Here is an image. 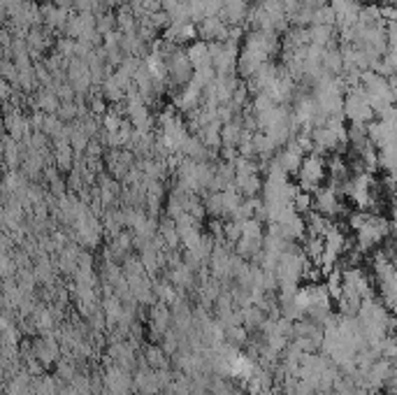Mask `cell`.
<instances>
[{
  "mask_svg": "<svg viewBox=\"0 0 397 395\" xmlns=\"http://www.w3.org/2000/svg\"><path fill=\"white\" fill-rule=\"evenodd\" d=\"M195 26H198V38L207 45L226 42V40L230 38V26L223 22L221 17H207Z\"/></svg>",
  "mask_w": 397,
  "mask_h": 395,
  "instance_id": "obj_6",
  "label": "cell"
},
{
  "mask_svg": "<svg viewBox=\"0 0 397 395\" xmlns=\"http://www.w3.org/2000/svg\"><path fill=\"white\" fill-rule=\"evenodd\" d=\"M337 29L334 26H309V45L313 47H334L337 45Z\"/></svg>",
  "mask_w": 397,
  "mask_h": 395,
  "instance_id": "obj_14",
  "label": "cell"
},
{
  "mask_svg": "<svg viewBox=\"0 0 397 395\" xmlns=\"http://www.w3.org/2000/svg\"><path fill=\"white\" fill-rule=\"evenodd\" d=\"M334 17H337V31H344L348 26L358 24L360 12L365 5L358 3V0H330Z\"/></svg>",
  "mask_w": 397,
  "mask_h": 395,
  "instance_id": "obj_8",
  "label": "cell"
},
{
  "mask_svg": "<svg viewBox=\"0 0 397 395\" xmlns=\"http://www.w3.org/2000/svg\"><path fill=\"white\" fill-rule=\"evenodd\" d=\"M40 12H42V26L52 33H63L65 36V29H68V22H70V10H63V8H56L54 3H45L40 5Z\"/></svg>",
  "mask_w": 397,
  "mask_h": 395,
  "instance_id": "obj_9",
  "label": "cell"
},
{
  "mask_svg": "<svg viewBox=\"0 0 397 395\" xmlns=\"http://www.w3.org/2000/svg\"><path fill=\"white\" fill-rule=\"evenodd\" d=\"M188 59H191V63L195 70H202V68H214L212 63V49H209L207 42H202V40H195L193 45H188Z\"/></svg>",
  "mask_w": 397,
  "mask_h": 395,
  "instance_id": "obj_13",
  "label": "cell"
},
{
  "mask_svg": "<svg viewBox=\"0 0 397 395\" xmlns=\"http://www.w3.org/2000/svg\"><path fill=\"white\" fill-rule=\"evenodd\" d=\"M267 61H272L267 54L256 52V49H249V47H242L240 61H237V77L251 79L265 63H267Z\"/></svg>",
  "mask_w": 397,
  "mask_h": 395,
  "instance_id": "obj_7",
  "label": "cell"
},
{
  "mask_svg": "<svg viewBox=\"0 0 397 395\" xmlns=\"http://www.w3.org/2000/svg\"><path fill=\"white\" fill-rule=\"evenodd\" d=\"M98 19V33H100V36L104 38V36H109V33H114V31H118V26H116V15H111V10L109 12H104V15H100V17H95Z\"/></svg>",
  "mask_w": 397,
  "mask_h": 395,
  "instance_id": "obj_19",
  "label": "cell"
},
{
  "mask_svg": "<svg viewBox=\"0 0 397 395\" xmlns=\"http://www.w3.org/2000/svg\"><path fill=\"white\" fill-rule=\"evenodd\" d=\"M358 3H362V5H374V0H358Z\"/></svg>",
  "mask_w": 397,
  "mask_h": 395,
  "instance_id": "obj_22",
  "label": "cell"
},
{
  "mask_svg": "<svg viewBox=\"0 0 397 395\" xmlns=\"http://www.w3.org/2000/svg\"><path fill=\"white\" fill-rule=\"evenodd\" d=\"M293 207H295L297 214H302V217H306V214L313 212V193H306L299 189L297 196L293 198Z\"/></svg>",
  "mask_w": 397,
  "mask_h": 395,
  "instance_id": "obj_18",
  "label": "cell"
},
{
  "mask_svg": "<svg viewBox=\"0 0 397 395\" xmlns=\"http://www.w3.org/2000/svg\"><path fill=\"white\" fill-rule=\"evenodd\" d=\"M379 170L388 179L397 182V142H390L386 147H379Z\"/></svg>",
  "mask_w": 397,
  "mask_h": 395,
  "instance_id": "obj_12",
  "label": "cell"
},
{
  "mask_svg": "<svg viewBox=\"0 0 397 395\" xmlns=\"http://www.w3.org/2000/svg\"><path fill=\"white\" fill-rule=\"evenodd\" d=\"M163 38L167 42L184 47V45H193L198 40V26L193 22H184V24H170L163 31Z\"/></svg>",
  "mask_w": 397,
  "mask_h": 395,
  "instance_id": "obj_11",
  "label": "cell"
},
{
  "mask_svg": "<svg viewBox=\"0 0 397 395\" xmlns=\"http://www.w3.org/2000/svg\"><path fill=\"white\" fill-rule=\"evenodd\" d=\"M313 212L323 214L325 219H337L339 214L346 212L344 203H341V193L334 191L332 186H320V189L313 193Z\"/></svg>",
  "mask_w": 397,
  "mask_h": 395,
  "instance_id": "obj_5",
  "label": "cell"
},
{
  "mask_svg": "<svg viewBox=\"0 0 397 395\" xmlns=\"http://www.w3.org/2000/svg\"><path fill=\"white\" fill-rule=\"evenodd\" d=\"M54 33L47 31L45 26H35V29L28 31L26 36V45H28V52H31L33 61H40L42 56H45V52L49 49L52 45H56L52 40Z\"/></svg>",
  "mask_w": 397,
  "mask_h": 395,
  "instance_id": "obj_10",
  "label": "cell"
},
{
  "mask_svg": "<svg viewBox=\"0 0 397 395\" xmlns=\"http://www.w3.org/2000/svg\"><path fill=\"white\" fill-rule=\"evenodd\" d=\"M59 116H61V119L65 121V123L77 121V116H79V107H77V102H61Z\"/></svg>",
  "mask_w": 397,
  "mask_h": 395,
  "instance_id": "obj_20",
  "label": "cell"
},
{
  "mask_svg": "<svg viewBox=\"0 0 397 395\" xmlns=\"http://www.w3.org/2000/svg\"><path fill=\"white\" fill-rule=\"evenodd\" d=\"M100 93H102V98L111 102V105H118V102H123L125 100V95H128V91L118 84V79L114 77V72L109 75L107 79L102 82V86H100Z\"/></svg>",
  "mask_w": 397,
  "mask_h": 395,
  "instance_id": "obj_16",
  "label": "cell"
},
{
  "mask_svg": "<svg viewBox=\"0 0 397 395\" xmlns=\"http://www.w3.org/2000/svg\"><path fill=\"white\" fill-rule=\"evenodd\" d=\"M297 186L306 193H316L320 186L327 184V158L318 151H311V154L304 156L302 165L297 170Z\"/></svg>",
  "mask_w": 397,
  "mask_h": 395,
  "instance_id": "obj_2",
  "label": "cell"
},
{
  "mask_svg": "<svg viewBox=\"0 0 397 395\" xmlns=\"http://www.w3.org/2000/svg\"><path fill=\"white\" fill-rule=\"evenodd\" d=\"M116 26L123 36H132V33L139 31V19H137L135 12H132L130 5H121V8H116Z\"/></svg>",
  "mask_w": 397,
  "mask_h": 395,
  "instance_id": "obj_15",
  "label": "cell"
},
{
  "mask_svg": "<svg viewBox=\"0 0 397 395\" xmlns=\"http://www.w3.org/2000/svg\"><path fill=\"white\" fill-rule=\"evenodd\" d=\"M165 65H167V84L170 86H177V88H184L193 82V75H195V68L188 59L186 49H179L172 52L170 56L165 59Z\"/></svg>",
  "mask_w": 397,
  "mask_h": 395,
  "instance_id": "obj_4",
  "label": "cell"
},
{
  "mask_svg": "<svg viewBox=\"0 0 397 395\" xmlns=\"http://www.w3.org/2000/svg\"><path fill=\"white\" fill-rule=\"evenodd\" d=\"M344 116L348 123H365L369 126L376 119V112L372 107V100L367 98V93L362 91V86L348 88L344 95Z\"/></svg>",
  "mask_w": 397,
  "mask_h": 395,
  "instance_id": "obj_3",
  "label": "cell"
},
{
  "mask_svg": "<svg viewBox=\"0 0 397 395\" xmlns=\"http://www.w3.org/2000/svg\"><path fill=\"white\" fill-rule=\"evenodd\" d=\"M348 226H351L355 233V249H358L360 254L379 249L383 242L393 235V226H390V221L386 217L367 212V210H358L348 214Z\"/></svg>",
  "mask_w": 397,
  "mask_h": 395,
  "instance_id": "obj_1",
  "label": "cell"
},
{
  "mask_svg": "<svg viewBox=\"0 0 397 395\" xmlns=\"http://www.w3.org/2000/svg\"><path fill=\"white\" fill-rule=\"evenodd\" d=\"M386 36H388V52L397 54V22L386 24Z\"/></svg>",
  "mask_w": 397,
  "mask_h": 395,
  "instance_id": "obj_21",
  "label": "cell"
},
{
  "mask_svg": "<svg viewBox=\"0 0 397 395\" xmlns=\"http://www.w3.org/2000/svg\"><path fill=\"white\" fill-rule=\"evenodd\" d=\"M263 184H265V177H260V175H251V177L237 179L235 182V186L240 189L244 198H258L263 193Z\"/></svg>",
  "mask_w": 397,
  "mask_h": 395,
  "instance_id": "obj_17",
  "label": "cell"
}]
</instances>
